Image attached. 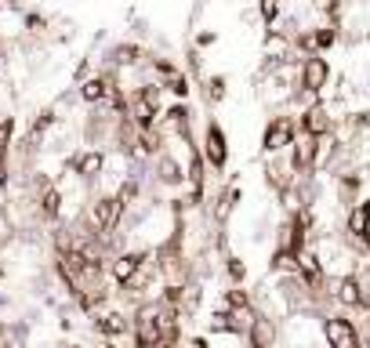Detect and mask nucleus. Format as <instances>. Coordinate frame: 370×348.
I'll return each instance as SVG.
<instances>
[{
  "mask_svg": "<svg viewBox=\"0 0 370 348\" xmlns=\"http://www.w3.org/2000/svg\"><path fill=\"white\" fill-rule=\"evenodd\" d=\"M102 163H106V160H102V152H84V156L76 160V174H80V178H95L102 171Z\"/></svg>",
  "mask_w": 370,
  "mask_h": 348,
  "instance_id": "ddd939ff",
  "label": "nucleus"
},
{
  "mask_svg": "<svg viewBox=\"0 0 370 348\" xmlns=\"http://www.w3.org/2000/svg\"><path fill=\"white\" fill-rule=\"evenodd\" d=\"M120 211H124V203L117 196H106V200H98L95 207H91V225L98 232H113L120 222Z\"/></svg>",
  "mask_w": 370,
  "mask_h": 348,
  "instance_id": "20e7f679",
  "label": "nucleus"
},
{
  "mask_svg": "<svg viewBox=\"0 0 370 348\" xmlns=\"http://www.w3.org/2000/svg\"><path fill=\"white\" fill-rule=\"evenodd\" d=\"M330 131V109L327 106H309L301 113V135H312V138H320V135H327Z\"/></svg>",
  "mask_w": 370,
  "mask_h": 348,
  "instance_id": "0eeeda50",
  "label": "nucleus"
},
{
  "mask_svg": "<svg viewBox=\"0 0 370 348\" xmlns=\"http://www.w3.org/2000/svg\"><path fill=\"white\" fill-rule=\"evenodd\" d=\"M229 156V149H225V135H222V127L218 124H211L207 127V135H203V160H207L211 167H222Z\"/></svg>",
  "mask_w": 370,
  "mask_h": 348,
  "instance_id": "39448f33",
  "label": "nucleus"
},
{
  "mask_svg": "<svg viewBox=\"0 0 370 348\" xmlns=\"http://www.w3.org/2000/svg\"><path fill=\"white\" fill-rule=\"evenodd\" d=\"M338 301L349 305V308H363V294H360V283H356V276L338 279Z\"/></svg>",
  "mask_w": 370,
  "mask_h": 348,
  "instance_id": "9b49d317",
  "label": "nucleus"
},
{
  "mask_svg": "<svg viewBox=\"0 0 370 348\" xmlns=\"http://www.w3.org/2000/svg\"><path fill=\"white\" fill-rule=\"evenodd\" d=\"M207 95H211V102H218V98L225 95V80H222V76H214V80H207Z\"/></svg>",
  "mask_w": 370,
  "mask_h": 348,
  "instance_id": "a211bd4d",
  "label": "nucleus"
},
{
  "mask_svg": "<svg viewBox=\"0 0 370 348\" xmlns=\"http://www.w3.org/2000/svg\"><path fill=\"white\" fill-rule=\"evenodd\" d=\"M247 338L254 348H276V327H273V319H254L251 330H247Z\"/></svg>",
  "mask_w": 370,
  "mask_h": 348,
  "instance_id": "1a4fd4ad",
  "label": "nucleus"
},
{
  "mask_svg": "<svg viewBox=\"0 0 370 348\" xmlns=\"http://www.w3.org/2000/svg\"><path fill=\"white\" fill-rule=\"evenodd\" d=\"M298 138V127H294V120H290V116H273V124L265 127V138H262V146H265V152H276L279 149H287L290 141Z\"/></svg>",
  "mask_w": 370,
  "mask_h": 348,
  "instance_id": "f03ea898",
  "label": "nucleus"
},
{
  "mask_svg": "<svg viewBox=\"0 0 370 348\" xmlns=\"http://www.w3.org/2000/svg\"><path fill=\"white\" fill-rule=\"evenodd\" d=\"M327 84H330V62L323 55H305L298 62V87L309 95H320Z\"/></svg>",
  "mask_w": 370,
  "mask_h": 348,
  "instance_id": "f257e3e1",
  "label": "nucleus"
},
{
  "mask_svg": "<svg viewBox=\"0 0 370 348\" xmlns=\"http://www.w3.org/2000/svg\"><path fill=\"white\" fill-rule=\"evenodd\" d=\"M160 178L163 182H178V178H182V167H178L174 160H167V156H160Z\"/></svg>",
  "mask_w": 370,
  "mask_h": 348,
  "instance_id": "2eb2a0df",
  "label": "nucleus"
},
{
  "mask_svg": "<svg viewBox=\"0 0 370 348\" xmlns=\"http://www.w3.org/2000/svg\"><path fill=\"white\" fill-rule=\"evenodd\" d=\"M349 232H352V236H360V240L370 236V200L360 203V207L352 211V218H349Z\"/></svg>",
  "mask_w": 370,
  "mask_h": 348,
  "instance_id": "f8f14e48",
  "label": "nucleus"
},
{
  "mask_svg": "<svg viewBox=\"0 0 370 348\" xmlns=\"http://www.w3.org/2000/svg\"><path fill=\"white\" fill-rule=\"evenodd\" d=\"M142 268H146V254H120L117 262H113V276L120 283H135Z\"/></svg>",
  "mask_w": 370,
  "mask_h": 348,
  "instance_id": "6e6552de",
  "label": "nucleus"
},
{
  "mask_svg": "<svg viewBox=\"0 0 370 348\" xmlns=\"http://www.w3.org/2000/svg\"><path fill=\"white\" fill-rule=\"evenodd\" d=\"M258 8H262V19H279V11H284V0H258Z\"/></svg>",
  "mask_w": 370,
  "mask_h": 348,
  "instance_id": "dca6fc26",
  "label": "nucleus"
},
{
  "mask_svg": "<svg viewBox=\"0 0 370 348\" xmlns=\"http://www.w3.org/2000/svg\"><path fill=\"white\" fill-rule=\"evenodd\" d=\"M102 330H109V334H117V330H124V323H120V316H106V319H102Z\"/></svg>",
  "mask_w": 370,
  "mask_h": 348,
  "instance_id": "6ab92c4d",
  "label": "nucleus"
},
{
  "mask_svg": "<svg viewBox=\"0 0 370 348\" xmlns=\"http://www.w3.org/2000/svg\"><path fill=\"white\" fill-rule=\"evenodd\" d=\"M290 146H294V171L309 174V171H312V163H316V152H320V138L301 135V138L290 141Z\"/></svg>",
  "mask_w": 370,
  "mask_h": 348,
  "instance_id": "423d86ee",
  "label": "nucleus"
},
{
  "mask_svg": "<svg viewBox=\"0 0 370 348\" xmlns=\"http://www.w3.org/2000/svg\"><path fill=\"white\" fill-rule=\"evenodd\" d=\"M138 55H142V51H138L135 44H120V47L109 51V62H117V66H135Z\"/></svg>",
  "mask_w": 370,
  "mask_h": 348,
  "instance_id": "4468645a",
  "label": "nucleus"
},
{
  "mask_svg": "<svg viewBox=\"0 0 370 348\" xmlns=\"http://www.w3.org/2000/svg\"><path fill=\"white\" fill-rule=\"evenodd\" d=\"M323 334H327V345L330 348H363L360 330H356L349 319H341V316H330L327 323H323Z\"/></svg>",
  "mask_w": 370,
  "mask_h": 348,
  "instance_id": "7ed1b4c3",
  "label": "nucleus"
},
{
  "mask_svg": "<svg viewBox=\"0 0 370 348\" xmlns=\"http://www.w3.org/2000/svg\"><path fill=\"white\" fill-rule=\"evenodd\" d=\"M41 203H44V214H58V203H62V196H58V189H47Z\"/></svg>",
  "mask_w": 370,
  "mask_h": 348,
  "instance_id": "f3484780",
  "label": "nucleus"
},
{
  "mask_svg": "<svg viewBox=\"0 0 370 348\" xmlns=\"http://www.w3.org/2000/svg\"><path fill=\"white\" fill-rule=\"evenodd\" d=\"M113 91H117V87H113L109 76H91V80H84L80 98H84V102H106Z\"/></svg>",
  "mask_w": 370,
  "mask_h": 348,
  "instance_id": "9d476101",
  "label": "nucleus"
}]
</instances>
